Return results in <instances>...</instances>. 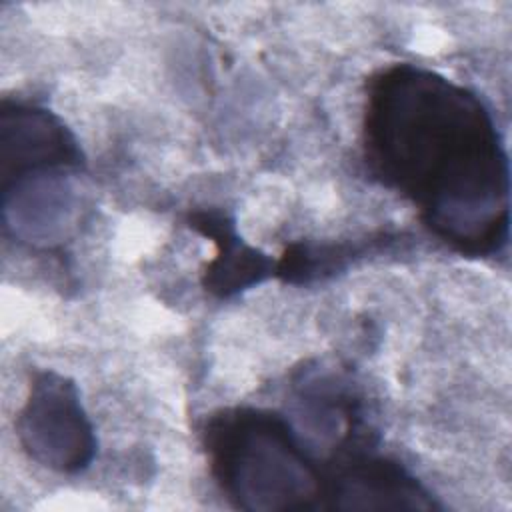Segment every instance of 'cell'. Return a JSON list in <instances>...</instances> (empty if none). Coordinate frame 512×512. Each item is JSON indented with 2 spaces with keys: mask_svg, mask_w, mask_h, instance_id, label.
<instances>
[{
  "mask_svg": "<svg viewBox=\"0 0 512 512\" xmlns=\"http://www.w3.org/2000/svg\"><path fill=\"white\" fill-rule=\"evenodd\" d=\"M362 156L450 250L488 258L506 248L508 154L492 112L470 88L408 62L376 70L366 82Z\"/></svg>",
  "mask_w": 512,
  "mask_h": 512,
  "instance_id": "1",
  "label": "cell"
},
{
  "mask_svg": "<svg viewBox=\"0 0 512 512\" xmlns=\"http://www.w3.org/2000/svg\"><path fill=\"white\" fill-rule=\"evenodd\" d=\"M202 446L212 478L236 508H324L326 472L278 412L254 406L222 408L204 422Z\"/></svg>",
  "mask_w": 512,
  "mask_h": 512,
  "instance_id": "2",
  "label": "cell"
},
{
  "mask_svg": "<svg viewBox=\"0 0 512 512\" xmlns=\"http://www.w3.org/2000/svg\"><path fill=\"white\" fill-rule=\"evenodd\" d=\"M16 436L34 462L60 474H78L96 456L94 426L80 402L78 386L56 370L32 376L16 416Z\"/></svg>",
  "mask_w": 512,
  "mask_h": 512,
  "instance_id": "3",
  "label": "cell"
},
{
  "mask_svg": "<svg viewBox=\"0 0 512 512\" xmlns=\"http://www.w3.org/2000/svg\"><path fill=\"white\" fill-rule=\"evenodd\" d=\"M0 148L2 186L40 176L78 174L84 162L76 136L58 114L20 100L2 102Z\"/></svg>",
  "mask_w": 512,
  "mask_h": 512,
  "instance_id": "4",
  "label": "cell"
},
{
  "mask_svg": "<svg viewBox=\"0 0 512 512\" xmlns=\"http://www.w3.org/2000/svg\"><path fill=\"white\" fill-rule=\"evenodd\" d=\"M324 508L340 510H430L432 494L396 460L356 452L326 472Z\"/></svg>",
  "mask_w": 512,
  "mask_h": 512,
  "instance_id": "5",
  "label": "cell"
},
{
  "mask_svg": "<svg viewBox=\"0 0 512 512\" xmlns=\"http://www.w3.org/2000/svg\"><path fill=\"white\" fill-rule=\"evenodd\" d=\"M190 228L210 238L216 256L202 270V286L216 298H232L270 276H276V260L246 244L234 220L220 210H196L188 216Z\"/></svg>",
  "mask_w": 512,
  "mask_h": 512,
  "instance_id": "6",
  "label": "cell"
},
{
  "mask_svg": "<svg viewBox=\"0 0 512 512\" xmlns=\"http://www.w3.org/2000/svg\"><path fill=\"white\" fill-rule=\"evenodd\" d=\"M392 240L394 238L384 232L362 240L330 244L292 242L276 260V276L286 284H308L344 270L354 260L378 252L380 244H388Z\"/></svg>",
  "mask_w": 512,
  "mask_h": 512,
  "instance_id": "7",
  "label": "cell"
}]
</instances>
